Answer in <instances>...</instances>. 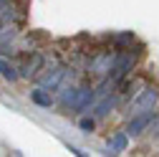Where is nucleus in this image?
I'll use <instances>...</instances> for the list:
<instances>
[{
	"mask_svg": "<svg viewBox=\"0 0 159 157\" xmlns=\"http://www.w3.org/2000/svg\"><path fill=\"white\" fill-rule=\"evenodd\" d=\"M159 102V89L157 86H142L139 91H134L131 102H129V112L131 114H139V112H149L154 109Z\"/></svg>",
	"mask_w": 159,
	"mask_h": 157,
	"instance_id": "nucleus-1",
	"label": "nucleus"
},
{
	"mask_svg": "<svg viewBox=\"0 0 159 157\" xmlns=\"http://www.w3.org/2000/svg\"><path fill=\"white\" fill-rule=\"evenodd\" d=\"M114 64H116V53H111V51H98V53L91 58V61H89V74L104 78V76L111 74Z\"/></svg>",
	"mask_w": 159,
	"mask_h": 157,
	"instance_id": "nucleus-2",
	"label": "nucleus"
},
{
	"mask_svg": "<svg viewBox=\"0 0 159 157\" xmlns=\"http://www.w3.org/2000/svg\"><path fill=\"white\" fill-rule=\"evenodd\" d=\"M134 64H136V56H134V53H116V64H114V69H111L109 78H111L114 84H121L124 78L131 74Z\"/></svg>",
	"mask_w": 159,
	"mask_h": 157,
	"instance_id": "nucleus-3",
	"label": "nucleus"
},
{
	"mask_svg": "<svg viewBox=\"0 0 159 157\" xmlns=\"http://www.w3.org/2000/svg\"><path fill=\"white\" fill-rule=\"evenodd\" d=\"M43 66H46L43 53L33 51L30 56H25V61L18 66V69H20V76H23V78H30V76H38V74H41V71H43Z\"/></svg>",
	"mask_w": 159,
	"mask_h": 157,
	"instance_id": "nucleus-4",
	"label": "nucleus"
},
{
	"mask_svg": "<svg viewBox=\"0 0 159 157\" xmlns=\"http://www.w3.org/2000/svg\"><path fill=\"white\" fill-rule=\"evenodd\" d=\"M154 109H149V112H139V114H131V122H129V127H126V132H129V137H136V134H142L152 122H154Z\"/></svg>",
	"mask_w": 159,
	"mask_h": 157,
	"instance_id": "nucleus-5",
	"label": "nucleus"
},
{
	"mask_svg": "<svg viewBox=\"0 0 159 157\" xmlns=\"http://www.w3.org/2000/svg\"><path fill=\"white\" fill-rule=\"evenodd\" d=\"M15 36H18V28H15L13 23L0 28V53L10 51V46H13V41H15Z\"/></svg>",
	"mask_w": 159,
	"mask_h": 157,
	"instance_id": "nucleus-6",
	"label": "nucleus"
},
{
	"mask_svg": "<svg viewBox=\"0 0 159 157\" xmlns=\"http://www.w3.org/2000/svg\"><path fill=\"white\" fill-rule=\"evenodd\" d=\"M0 76H3L5 81H18V78H20V69L13 61H8V58H0Z\"/></svg>",
	"mask_w": 159,
	"mask_h": 157,
	"instance_id": "nucleus-7",
	"label": "nucleus"
},
{
	"mask_svg": "<svg viewBox=\"0 0 159 157\" xmlns=\"http://www.w3.org/2000/svg\"><path fill=\"white\" fill-rule=\"evenodd\" d=\"M96 91L93 89H89V86H81V96H78V102H76V107H73V112H84L86 107H91L93 104V99H96Z\"/></svg>",
	"mask_w": 159,
	"mask_h": 157,
	"instance_id": "nucleus-8",
	"label": "nucleus"
},
{
	"mask_svg": "<svg viewBox=\"0 0 159 157\" xmlns=\"http://www.w3.org/2000/svg\"><path fill=\"white\" fill-rule=\"evenodd\" d=\"M30 102H33V104H38V107H46V109H51V104H53V99H51L48 89H43V86L30 91Z\"/></svg>",
	"mask_w": 159,
	"mask_h": 157,
	"instance_id": "nucleus-9",
	"label": "nucleus"
},
{
	"mask_svg": "<svg viewBox=\"0 0 159 157\" xmlns=\"http://www.w3.org/2000/svg\"><path fill=\"white\" fill-rule=\"evenodd\" d=\"M126 145H129V132H119V134H114L109 140V150L111 152H124Z\"/></svg>",
	"mask_w": 159,
	"mask_h": 157,
	"instance_id": "nucleus-10",
	"label": "nucleus"
},
{
	"mask_svg": "<svg viewBox=\"0 0 159 157\" xmlns=\"http://www.w3.org/2000/svg\"><path fill=\"white\" fill-rule=\"evenodd\" d=\"M114 104H116V99H111V96H106V99H104L101 104L96 107V114H98V117H106V114H109V112L114 109Z\"/></svg>",
	"mask_w": 159,
	"mask_h": 157,
	"instance_id": "nucleus-11",
	"label": "nucleus"
},
{
	"mask_svg": "<svg viewBox=\"0 0 159 157\" xmlns=\"http://www.w3.org/2000/svg\"><path fill=\"white\" fill-rule=\"evenodd\" d=\"M78 127H81L84 132H93V119H81V122H78Z\"/></svg>",
	"mask_w": 159,
	"mask_h": 157,
	"instance_id": "nucleus-12",
	"label": "nucleus"
},
{
	"mask_svg": "<svg viewBox=\"0 0 159 157\" xmlns=\"http://www.w3.org/2000/svg\"><path fill=\"white\" fill-rule=\"evenodd\" d=\"M129 41H134V36H131V33H124V36H119V38H116V43H129Z\"/></svg>",
	"mask_w": 159,
	"mask_h": 157,
	"instance_id": "nucleus-13",
	"label": "nucleus"
},
{
	"mask_svg": "<svg viewBox=\"0 0 159 157\" xmlns=\"http://www.w3.org/2000/svg\"><path fill=\"white\" fill-rule=\"evenodd\" d=\"M157 137H159V124H157Z\"/></svg>",
	"mask_w": 159,
	"mask_h": 157,
	"instance_id": "nucleus-14",
	"label": "nucleus"
},
{
	"mask_svg": "<svg viewBox=\"0 0 159 157\" xmlns=\"http://www.w3.org/2000/svg\"><path fill=\"white\" fill-rule=\"evenodd\" d=\"M3 3H5V0H0V8H3Z\"/></svg>",
	"mask_w": 159,
	"mask_h": 157,
	"instance_id": "nucleus-15",
	"label": "nucleus"
}]
</instances>
